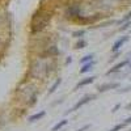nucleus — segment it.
Returning <instances> with one entry per match:
<instances>
[{"label":"nucleus","instance_id":"nucleus-29","mask_svg":"<svg viewBox=\"0 0 131 131\" xmlns=\"http://www.w3.org/2000/svg\"><path fill=\"white\" fill-rule=\"evenodd\" d=\"M130 131H131V130H130Z\"/></svg>","mask_w":131,"mask_h":131},{"label":"nucleus","instance_id":"nucleus-17","mask_svg":"<svg viewBox=\"0 0 131 131\" xmlns=\"http://www.w3.org/2000/svg\"><path fill=\"white\" fill-rule=\"evenodd\" d=\"M125 127H126V125L122 122V123H118V125H115L113 128H110L109 131H119V130H122V128H125Z\"/></svg>","mask_w":131,"mask_h":131},{"label":"nucleus","instance_id":"nucleus-14","mask_svg":"<svg viewBox=\"0 0 131 131\" xmlns=\"http://www.w3.org/2000/svg\"><path fill=\"white\" fill-rule=\"evenodd\" d=\"M86 41L84 39V38H80V39H78L76 41V43H75V46H73V49H76V50H81V49H84V47H86Z\"/></svg>","mask_w":131,"mask_h":131},{"label":"nucleus","instance_id":"nucleus-7","mask_svg":"<svg viewBox=\"0 0 131 131\" xmlns=\"http://www.w3.org/2000/svg\"><path fill=\"white\" fill-rule=\"evenodd\" d=\"M128 60H130V58H127V59H125V60H122V62H119V63H117V64H114L113 67L109 70V71H106V75L109 76V75H113V73H117V72H119L123 67H126V66L128 64Z\"/></svg>","mask_w":131,"mask_h":131},{"label":"nucleus","instance_id":"nucleus-5","mask_svg":"<svg viewBox=\"0 0 131 131\" xmlns=\"http://www.w3.org/2000/svg\"><path fill=\"white\" fill-rule=\"evenodd\" d=\"M96 97H97L96 94H85L84 97H81L80 100H79L78 102H76V104H75V105H73V106L70 109V110H67V112H66L64 114L67 115V114H71V113H73V112H78L79 109H81L84 105H86V104H89L91 101H93Z\"/></svg>","mask_w":131,"mask_h":131},{"label":"nucleus","instance_id":"nucleus-12","mask_svg":"<svg viewBox=\"0 0 131 131\" xmlns=\"http://www.w3.org/2000/svg\"><path fill=\"white\" fill-rule=\"evenodd\" d=\"M62 84V78H57L55 79V81H54L52 83V85L50 86V88H49V91H47V94L50 96V94H52L54 92H55L58 88H59V85Z\"/></svg>","mask_w":131,"mask_h":131},{"label":"nucleus","instance_id":"nucleus-3","mask_svg":"<svg viewBox=\"0 0 131 131\" xmlns=\"http://www.w3.org/2000/svg\"><path fill=\"white\" fill-rule=\"evenodd\" d=\"M51 13L45 9H38L37 12L31 16V23H30V33L31 34H38L43 31L47 25L50 24Z\"/></svg>","mask_w":131,"mask_h":131},{"label":"nucleus","instance_id":"nucleus-18","mask_svg":"<svg viewBox=\"0 0 131 131\" xmlns=\"http://www.w3.org/2000/svg\"><path fill=\"white\" fill-rule=\"evenodd\" d=\"M126 21H131V10H130V12H128L121 21H118V24H123V23H126Z\"/></svg>","mask_w":131,"mask_h":131},{"label":"nucleus","instance_id":"nucleus-2","mask_svg":"<svg viewBox=\"0 0 131 131\" xmlns=\"http://www.w3.org/2000/svg\"><path fill=\"white\" fill-rule=\"evenodd\" d=\"M36 94H39V91H38V86L33 83V80H29V79H25L24 81H21L20 85L16 88V92H15V96H16V100L20 101L21 104H25L29 101V98L36 96Z\"/></svg>","mask_w":131,"mask_h":131},{"label":"nucleus","instance_id":"nucleus-19","mask_svg":"<svg viewBox=\"0 0 131 131\" xmlns=\"http://www.w3.org/2000/svg\"><path fill=\"white\" fill-rule=\"evenodd\" d=\"M130 26H131V21H126V23H123V24H122V26L119 28V30H121V31H123V30L128 29Z\"/></svg>","mask_w":131,"mask_h":131},{"label":"nucleus","instance_id":"nucleus-21","mask_svg":"<svg viewBox=\"0 0 131 131\" xmlns=\"http://www.w3.org/2000/svg\"><path fill=\"white\" fill-rule=\"evenodd\" d=\"M119 55H121V51H117V52H114V55H113L110 59H109V62H114V60H115Z\"/></svg>","mask_w":131,"mask_h":131},{"label":"nucleus","instance_id":"nucleus-20","mask_svg":"<svg viewBox=\"0 0 131 131\" xmlns=\"http://www.w3.org/2000/svg\"><path fill=\"white\" fill-rule=\"evenodd\" d=\"M130 91H131V85H127V86H125V88H122V89H118L117 93H127Z\"/></svg>","mask_w":131,"mask_h":131},{"label":"nucleus","instance_id":"nucleus-28","mask_svg":"<svg viewBox=\"0 0 131 131\" xmlns=\"http://www.w3.org/2000/svg\"><path fill=\"white\" fill-rule=\"evenodd\" d=\"M127 66H128V68H131V59L128 60V64H127Z\"/></svg>","mask_w":131,"mask_h":131},{"label":"nucleus","instance_id":"nucleus-4","mask_svg":"<svg viewBox=\"0 0 131 131\" xmlns=\"http://www.w3.org/2000/svg\"><path fill=\"white\" fill-rule=\"evenodd\" d=\"M79 16H81V5L80 3H71L66 7V13L64 17L68 20H76Z\"/></svg>","mask_w":131,"mask_h":131},{"label":"nucleus","instance_id":"nucleus-27","mask_svg":"<svg viewBox=\"0 0 131 131\" xmlns=\"http://www.w3.org/2000/svg\"><path fill=\"white\" fill-rule=\"evenodd\" d=\"M126 110H131V102L126 105Z\"/></svg>","mask_w":131,"mask_h":131},{"label":"nucleus","instance_id":"nucleus-10","mask_svg":"<svg viewBox=\"0 0 131 131\" xmlns=\"http://www.w3.org/2000/svg\"><path fill=\"white\" fill-rule=\"evenodd\" d=\"M46 115V110H41V112H38V113H34V114H31V115H29L28 117V122L29 123H33V122H38V121H41V119Z\"/></svg>","mask_w":131,"mask_h":131},{"label":"nucleus","instance_id":"nucleus-13","mask_svg":"<svg viewBox=\"0 0 131 131\" xmlns=\"http://www.w3.org/2000/svg\"><path fill=\"white\" fill-rule=\"evenodd\" d=\"M67 125H68V121L64 118V119H62V121H59L57 125H54L52 128H51V131H60L64 126H67Z\"/></svg>","mask_w":131,"mask_h":131},{"label":"nucleus","instance_id":"nucleus-26","mask_svg":"<svg viewBox=\"0 0 131 131\" xmlns=\"http://www.w3.org/2000/svg\"><path fill=\"white\" fill-rule=\"evenodd\" d=\"M123 123H125L126 126H127V125H131V117H128V118H126Z\"/></svg>","mask_w":131,"mask_h":131},{"label":"nucleus","instance_id":"nucleus-1","mask_svg":"<svg viewBox=\"0 0 131 131\" xmlns=\"http://www.w3.org/2000/svg\"><path fill=\"white\" fill-rule=\"evenodd\" d=\"M58 71V62L57 58L51 59H43L39 57H36L30 59L29 68L26 73V79L29 80H43L50 78Z\"/></svg>","mask_w":131,"mask_h":131},{"label":"nucleus","instance_id":"nucleus-8","mask_svg":"<svg viewBox=\"0 0 131 131\" xmlns=\"http://www.w3.org/2000/svg\"><path fill=\"white\" fill-rule=\"evenodd\" d=\"M130 39V37L128 36H122L121 38H118L114 43H113V47H112V51L113 52H117V51H119V50H121V47L125 45V43L127 42Z\"/></svg>","mask_w":131,"mask_h":131},{"label":"nucleus","instance_id":"nucleus-11","mask_svg":"<svg viewBox=\"0 0 131 131\" xmlns=\"http://www.w3.org/2000/svg\"><path fill=\"white\" fill-rule=\"evenodd\" d=\"M94 60H92V62H89V63H84V64H81V68H80V73H86V72H89V71H92L93 70V67H94Z\"/></svg>","mask_w":131,"mask_h":131},{"label":"nucleus","instance_id":"nucleus-25","mask_svg":"<svg viewBox=\"0 0 131 131\" xmlns=\"http://www.w3.org/2000/svg\"><path fill=\"white\" fill-rule=\"evenodd\" d=\"M119 107H121V104H117V105H115V106H114V107L112 109V113H115V112L118 110Z\"/></svg>","mask_w":131,"mask_h":131},{"label":"nucleus","instance_id":"nucleus-22","mask_svg":"<svg viewBox=\"0 0 131 131\" xmlns=\"http://www.w3.org/2000/svg\"><path fill=\"white\" fill-rule=\"evenodd\" d=\"M89 128H91V125H85V126H83V127L78 128L76 131H86V130H89Z\"/></svg>","mask_w":131,"mask_h":131},{"label":"nucleus","instance_id":"nucleus-6","mask_svg":"<svg viewBox=\"0 0 131 131\" xmlns=\"http://www.w3.org/2000/svg\"><path fill=\"white\" fill-rule=\"evenodd\" d=\"M119 88V83L117 81H113V83H105V84H101L97 86V91L100 93H104V92H107L110 89H118Z\"/></svg>","mask_w":131,"mask_h":131},{"label":"nucleus","instance_id":"nucleus-23","mask_svg":"<svg viewBox=\"0 0 131 131\" xmlns=\"http://www.w3.org/2000/svg\"><path fill=\"white\" fill-rule=\"evenodd\" d=\"M71 63H72V57H67V58H66V60H64V66H68Z\"/></svg>","mask_w":131,"mask_h":131},{"label":"nucleus","instance_id":"nucleus-15","mask_svg":"<svg viewBox=\"0 0 131 131\" xmlns=\"http://www.w3.org/2000/svg\"><path fill=\"white\" fill-rule=\"evenodd\" d=\"M92 60H94V54H86V55H84L81 59H80V63L81 64H84V63H89V62H92Z\"/></svg>","mask_w":131,"mask_h":131},{"label":"nucleus","instance_id":"nucleus-24","mask_svg":"<svg viewBox=\"0 0 131 131\" xmlns=\"http://www.w3.org/2000/svg\"><path fill=\"white\" fill-rule=\"evenodd\" d=\"M62 102H63V97H62V98H59L58 101H55V102H52V104H51V106H57V105H59V104H62Z\"/></svg>","mask_w":131,"mask_h":131},{"label":"nucleus","instance_id":"nucleus-16","mask_svg":"<svg viewBox=\"0 0 131 131\" xmlns=\"http://www.w3.org/2000/svg\"><path fill=\"white\" fill-rule=\"evenodd\" d=\"M84 36H85V30H84V29H80V30H75V31L72 33V37H73V38H78V39L83 38Z\"/></svg>","mask_w":131,"mask_h":131},{"label":"nucleus","instance_id":"nucleus-9","mask_svg":"<svg viewBox=\"0 0 131 131\" xmlns=\"http://www.w3.org/2000/svg\"><path fill=\"white\" fill-rule=\"evenodd\" d=\"M97 78L96 76H89V78H85V79H81L78 84H76L75 86H73V91H79V89H81L83 86H85V85H89V84H92L94 80H96Z\"/></svg>","mask_w":131,"mask_h":131}]
</instances>
